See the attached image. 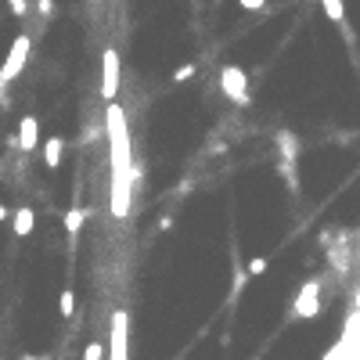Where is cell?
Wrapping results in <instances>:
<instances>
[{
	"instance_id": "15",
	"label": "cell",
	"mask_w": 360,
	"mask_h": 360,
	"mask_svg": "<svg viewBox=\"0 0 360 360\" xmlns=\"http://www.w3.org/2000/svg\"><path fill=\"white\" fill-rule=\"evenodd\" d=\"M249 274H252V278H260V274H267V260H263V256H256V260L249 263Z\"/></svg>"
},
{
	"instance_id": "14",
	"label": "cell",
	"mask_w": 360,
	"mask_h": 360,
	"mask_svg": "<svg viewBox=\"0 0 360 360\" xmlns=\"http://www.w3.org/2000/svg\"><path fill=\"white\" fill-rule=\"evenodd\" d=\"M191 76H195V65L187 61V65H180V69L173 72V83H184V79H191Z\"/></svg>"
},
{
	"instance_id": "4",
	"label": "cell",
	"mask_w": 360,
	"mask_h": 360,
	"mask_svg": "<svg viewBox=\"0 0 360 360\" xmlns=\"http://www.w3.org/2000/svg\"><path fill=\"white\" fill-rule=\"evenodd\" d=\"M220 87H224V94L235 104H249V76H245V69L224 65L220 69Z\"/></svg>"
},
{
	"instance_id": "10",
	"label": "cell",
	"mask_w": 360,
	"mask_h": 360,
	"mask_svg": "<svg viewBox=\"0 0 360 360\" xmlns=\"http://www.w3.org/2000/svg\"><path fill=\"white\" fill-rule=\"evenodd\" d=\"M61 152H65V141H61V137H51V141H44V162H47V169H58V162H61Z\"/></svg>"
},
{
	"instance_id": "5",
	"label": "cell",
	"mask_w": 360,
	"mask_h": 360,
	"mask_svg": "<svg viewBox=\"0 0 360 360\" xmlns=\"http://www.w3.org/2000/svg\"><path fill=\"white\" fill-rule=\"evenodd\" d=\"M104 65H101V97L104 101H116V94H119V54H116V47H109L104 51Z\"/></svg>"
},
{
	"instance_id": "6",
	"label": "cell",
	"mask_w": 360,
	"mask_h": 360,
	"mask_svg": "<svg viewBox=\"0 0 360 360\" xmlns=\"http://www.w3.org/2000/svg\"><path fill=\"white\" fill-rule=\"evenodd\" d=\"M317 292H321V285H317V281H306L303 292H299V299H295V306H292V317H317V310H321Z\"/></svg>"
},
{
	"instance_id": "12",
	"label": "cell",
	"mask_w": 360,
	"mask_h": 360,
	"mask_svg": "<svg viewBox=\"0 0 360 360\" xmlns=\"http://www.w3.org/2000/svg\"><path fill=\"white\" fill-rule=\"evenodd\" d=\"M91 217V209H69V217H65V230H69V235H79V227H83V220H87Z\"/></svg>"
},
{
	"instance_id": "17",
	"label": "cell",
	"mask_w": 360,
	"mask_h": 360,
	"mask_svg": "<svg viewBox=\"0 0 360 360\" xmlns=\"http://www.w3.org/2000/svg\"><path fill=\"white\" fill-rule=\"evenodd\" d=\"M11 11H15L18 18H26V11H29V0H11Z\"/></svg>"
},
{
	"instance_id": "13",
	"label": "cell",
	"mask_w": 360,
	"mask_h": 360,
	"mask_svg": "<svg viewBox=\"0 0 360 360\" xmlns=\"http://www.w3.org/2000/svg\"><path fill=\"white\" fill-rule=\"evenodd\" d=\"M72 310H76V295L65 288L61 292V317H72Z\"/></svg>"
},
{
	"instance_id": "16",
	"label": "cell",
	"mask_w": 360,
	"mask_h": 360,
	"mask_svg": "<svg viewBox=\"0 0 360 360\" xmlns=\"http://www.w3.org/2000/svg\"><path fill=\"white\" fill-rule=\"evenodd\" d=\"M83 360H101V343H87V353H83Z\"/></svg>"
},
{
	"instance_id": "8",
	"label": "cell",
	"mask_w": 360,
	"mask_h": 360,
	"mask_svg": "<svg viewBox=\"0 0 360 360\" xmlns=\"http://www.w3.org/2000/svg\"><path fill=\"white\" fill-rule=\"evenodd\" d=\"M321 4H324V15L331 18V22H338V26H343L346 40H353V33H350V22H346V4H343V0H321Z\"/></svg>"
},
{
	"instance_id": "2",
	"label": "cell",
	"mask_w": 360,
	"mask_h": 360,
	"mask_svg": "<svg viewBox=\"0 0 360 360\" xmlns=\"http://www.w3.org/2000/svg\"><path fill=\"white\" fill-rule=\"evenodd\" d=\"M29 51H33V40H29V33H22L11 44V51H8V61H4V69H0V91L8 87V83L22 72V65H26V58H29Z\"/></svg>"
},
{
	"instance_id": "7",
	"label": "cell",
	"mask_w": 360,
	"mask_h": 360,
	"mask_svg": "<svg viewBox=\"0 0 360 360\" xmlns=\"http://www.w3.org/2000/svg\"><path fill=\"white\" fill-rule=\"evenodd\" d=\"M36 144H40V123H36V116H26L22 126H18V148H22V152H33Z\"/></svg>"
},
{
	"instance_id": "18",
	"label": "cell",
	"mask_w": 360,
	"mask_h": 360,
	"mask_svg": "<svg viewBox=\"0 0 360 360\" xmlns=\"http://www.w3.org/2000/svg\"><path fill=\"white\" fill-rule=\"evenodd\" d=\"M238 4H242L245 11H260V8L267 4V0H238Z\"/></svg>"
},
{
	"instance_id": "3",
	"label": "cell",
	"mask_w": 360,
	"mask_h": 360,
	"mask_svg": "<svg viewBox=\"0 0 360 360\" xmlns=\"http://www.w3.org/2000/svg\"><path fill=\"white\" fill-rule=\"evenodd\" d=\"M126 338H130V317H126V310H116L112 313V335H109V360H130Z\"/></svg>"
},
{
	"instance_id": "21",
	"label": "cell",
	"mask_w": 360,
	"mask_h": 360,
	"mask_svg": "<svg viewBox=\"0 0 360 360\" xmlns=\"http://www.w3.org/2000/svg\"><path fill=\"white\" fill-rule=\"evenodd\" d=\"M22 360H40V357H22Z\"/></svg>"
},
{
	"instance_id": "9",
	"label": "cell",
	"mask_w": 360,
	"mask_h": 360,
	"mask_svg": "<svg viewBox=\"0 0 360 360\" xmlns=\"http://www.w3.org/2000/svg\"><path fill=\"white\" fill-rule=\"evenodd\" d=\"M33 224H36L33 209H29V205H22V209L15 213V235H18V238H29V235H33Z\"/></svg>"
},
{
	"instance_id": "11",
	"label": "cell",
	"mask_w": 360,
	"mask_h": 360,
	"mask_svg": "<svg viewBox=\"0 0 360 360\" xmlns=\"http://www.w3.org/2000/svg\"><path fill=\"white\" fill-rule=\"evenodd\" d=\"M278 152L285 162H295V155H299V141H295V134H278Z\"/></svg>"
},
{
	"instance_id": "20",
	"label": "cell",
	"mask_w": 360,
	"mask_h": 360,
	"mask_svg": "<svg viewBox=\"0 0 360 360\" xmlns=\"http://www.w3.org/2000/svg\"><path fill=\"white\" fill-rule=\"evenodd\" d=\"M0 220H8V205L4 202H0Z\"/></svg>"
},
{
	"instance_id": "19",
	"label": "cell",
	"mask_w": 360,
	"mask_h": 360,
	"mask_svg": "<svg viewBox=\"0 0 360 360\" xmlns=\"http://www.w3.org/2000/svg\"><path fill=\"white\" fill-rule=\"evenodd\" d=\"M51 8H54L51 0H40V15H51Z\"/></svg>"
},
{
	"instance_id": "1",
	"label": "cell",
	"mask_w": 360,
	"mask_h": 360,
	"mask_svg": "<svg viewBox=\"0 0 360 360\" xmlns=\"http://www.w3.org/2000/svg\"><path fill=\"white\" fill-rule=\"evenodd\" d=\"M104 123H109V141H112V177H134V159H130V134H126V116L123 109L112 101L109 112H104ZM137 180V177H134Z\"/></svg>"
}]
</instances>
